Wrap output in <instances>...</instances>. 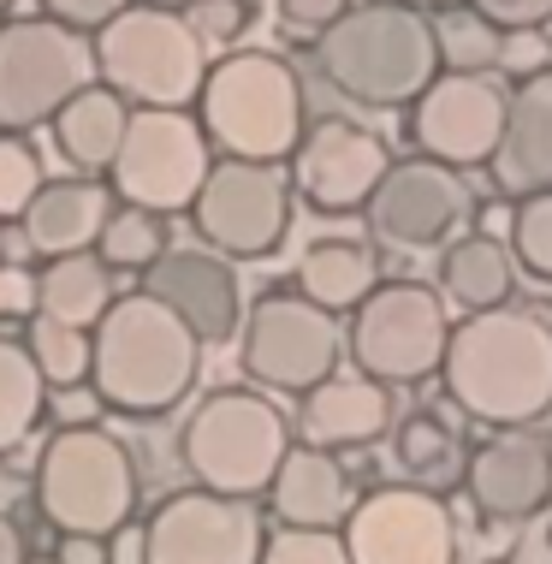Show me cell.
I'll list each match as a JSON object with an SVG mask.
<instances>
[{"label": "cell", "mask_w": 552, "mask_h": 564, "mask_svg": "<svg viewBox=\"0 0 552 564\" xmlns=\"http://www.w3.org/2000/svg\"><path fill=\"white\" fill-rule=\"evenodd\" d=\"M440 380L446 399L487 429H534L552 410V315L505 303L452 322Z\"/></svg>", "instance_id": "obj_1"}, {"label": "cell", "mask_w": 552, "mask_h": 564, "mask_svg": "<svg viewBox=\"0 0 552 564\" xmlns=\"http://www.w3.org/2000/svg\"><path fill=\"white\" fill-rule=\"evenodd\" d=\"M321 78L357 108H416L440 78L434 19L410 0H362L333 30L315 36Z\"/></svg>", "instance_id": "obj_2"}, {"label": "cell", "mask_w": 552, "mask_h": 564, "mask_svg": "<svg viewBox=\"0 0 552 564\" xmlns=\"http://www.w3.org/2000/svg\"><path fill=\"white\" fill-rule=\"evenodd\" d=\"M203 369V339L149 292L113 297V310L96 322V369L89 387L107 399V410L126 416H161L196 387Z\"/></svg>", "instance_id": "obj_3"}, {"label": "cell", "mask_w": 552, "mask_h": 564, "mask_svg": "<svg viewBox=\"0 0 552 564\" xmlns=\"http://www.w3.org/2000/svg\"><path fill=\"white\" fill-rule=\"evenodd\" d=\"M208 143L220 149V161H285L297 155L303 131V84L280 54L268 48H238L208 66V84L196 96Z\"/></svg>", "instance_id": "obj_4"}, {"label": "cell", "mask_w": 552, "mask_h": 564, "mask_svg": "<svg viewBox=\"0 0 552 564\" xmlns=\"http://www.w3.org/2000/svg\"><path fill=\"white\" fill-rule=\"evenodd\" d=\"M291 452V422L268 392L220 387L184 416L178 429V464L196 476V487L226 499H262Z\"/></svg>", "instance_id": "obj_5"}, {"label": "cell", "mask_w": 552, "mask_h": 564, "mask_svg": "<svg viewBox=\"0 0 552 564\" xmlns=\"http://www.w3.org/2000/svg\"><path fill=\"white\" fill-rule=\"evenodd\" d=\"M96 78L137 108H191L208 84V42L184 12L137 0L96 30Z\"/></svg>", "instance_id": "obj_6"}, {"label": "cell", "mask_w": 552, "mask_h": 564, "mask_svg": "<svg viewBox=\"0 0 552 564\" xmlns=\"http://www.w3.org/2000/svg\"><path fill=\"white\" fill-rule=\"evenodd\" d=\"M36 506L59 535H113L137 511V464L126 440L96 429H59L36 457Z\"/></svg>", "instance_id": "obj_7"}, {"label": "cell", "mask_w": 552, "mask_h": 564, "mask_svg": "<svg viewBox=\"0 0 552 564\" xmlns=\"http://www.w3.org/2000/svg\"><path fill=\"white\" fill-rule=\"evenodd\" d=\"M446 345H452L446 297L422 280H380L357 303L350 333H345L357 375L380 380V387H416V380L440 375Z\"/></svg>", "instance_id": "obj_8"}, {"label": "cell", "mask_w": 552, "mask_h": 564, "mask_svg": "<svg viewBox=\"0 0 552 564\" xmlns=\"http://www.w3.org/2000/svg\"><path fill=\"white\" fill-rule=\"evenodd\" d=\"M214 173V143L203 119L184 108H137L113 161V196L143 215H184Z\"/></svg>", "instance_id": "obj_9"}, {"label": "cell", "mask_w": 552, "mask_h": 564, "mask_svg": "<svg viewBox=\"0 0 552 564\" xmlns=\"http://www.w3.org/2000/svg\"><path fill=\"white\" fill-rule=\"evenodd\" d=\"M96 84V48L84 30L54 19H12L0 24V126H48L78 89Z\"/></svg>", "instance_id": "obj_10"}, {"label": "cell", "mask_w": 552, "mask_h": 564, "mask_svg": "<svg viewBox=\"0 0 552 564\" xmlns=\"http://www.w3.org/2000/svg\"><path fill=\"white\" fill-rule=\"evenodd\" d=\"M339 327L327 310H315L303 292H268L256 297V310L238 327V362L256 387L268 392H297L310 399L321 380L339 369Z\"/></svg>", "instance_id": "obj_11"}, {"label": "cell", "mask_w": 552, "mask_h": 564, "mask_svg": "<svg viewBox=\"0 0 552 564\" xmlns=\"http://www.w3.org/2000/svg\"><path fill=\"white\" fill-rule=\"evenodd\" d=\"M191 226L226 262H262L291 232V185L262 161H214L203 196L191 203Z\"/></svg>", "instance_id": "obj_12"}, {"label": "cell", "mask_w": 552, "mask_h": 564, "mask_svg": "<svg viewBox=\"0 0 552 564\" xmlns=\"http://www.w3.org/2000/svg\"><path fill=\"white\" fill-rule=\"evenodd\" d=\"M262 511L208 487L166 494L143 523V564H262Z\"/></svg>", "instance_id": "obj_13"}, {"label": "cell", "mask_w": 552, "mask_h": 564, "mask_svg": "<svg viewBox=\"0 0 552 564\" xmlns=\"http://www.w3.org/2000/svg\"><path fill=\"white\" fill-rule=\"evenodd\" d=\"M339 535L350 564H457V523L427 487H375Z\"/></svg>", "instance_id": "obj_14"}, {"label": "cell", "mask_w": 552, "mask_h": 564, "mask_svg": "<svg viewBox=\"0 0 552 564\" xmlns=\"http://www.w3.org/2000/svg\"><path fill=\"white\" fill-rule=\"evenodd\" d=\"M511 96L487 72H440L410 108V143L440 166H487L505 137Z\"/></svg>", "instance_id": "obj_15"}, {"label": "cell", "mask_w": 552, "mask_h": 564, "mask_svg": "<svg viewBox=\"0 0 552 564\" xmlns=\"http://www.w3.org/2000/svg\"><path fill=\"white\" fill-rule=\"evenodd\" d=\"M475 215V196L457 166H440L427 155H404L387 166L380 191L368 196V226L398 250H427L452 243V232Z\"/></svg>", "instance_id": "obj_16"}, {"label": "cell", "mask_w": 552, "mask_h": 564, "mask_svg": "<svg viewBox=\"0 0 552 564\" xmlns=\"http://www.w3.org/2000/svg\"><path fill=\"white\" fill-rule=\"evenodd\" d=\"M387 143H380L368 126H350V119H315L303 131L297 155H291V185L310 208L321 215H350V208H368V196L387 178Z\"/></svg>", "instance_id": "obj_17"}, {"label": "cell", "mask_w": 552, "mask_h": 564, "mask_svg": "<svg viewBox=\"0 0 552 564\" xmlns=\"http://www.w3.org/2000/svg\"><path fill=\"white\" fill-rule=\"evenodd\" d=\"M464 494L481 523H529L552 506V440L534 429H499L464 457Z\"/></svg>", "instance_id": "obj_18"}, {"label": "cell", "mask_w": 552, "mask_h": 564, "mask_svg": "<svg viewBox=\"0 0 552 564\" xmlns=\"http://www.w3.org/2000/svg\"><path fill=\"white\" fill-rule=\"evenodd\" d=\"M143 292L161 297L203 345H226L243 327V292L226 256L214 250H166L155 268L143 273Z\"/></svg>", "instance_id": "obj_19"}, {"label": "cell", "mask_w": 552, "mask_h": 564, "mask_svg": "<svg viewBox=\"0 0 552 564\" xmlns=\"http://www.w3.org/2000/svg\"><path fill=\"white\" fill-rule=\"evenodd\" d=\"M499 196H546L552 191V66L523 72V84L511 89V108H505V137L487 161Z\"/></svg>", "instance_id": "obj_20"}, {"label": "cell", "mask_w": 552, "mask_h": 564, "mask_svg": "<svg viewBox=\"0 0 552 564\" xmlns=\"http://www.w3.org/2000/svg\"><path fill=\"white\" fill-rule=\"evenodd\" d=\"M113 191L96 185V178L72 173V178H48V185L36 191V203L24 208V243L30 250H42L48 262L59 256H89L101 238V226L113 220Z\"/></svg>", "instance_id": "obj_21"}, {"label": "cell", "mask_w": 552, "mask_h": 564, "mask_svg": "<svg viewBox=\"0 0 552 564\" xmlns=\"http://www.w3.org/2000/svg\"><path fill=\"white\" fill-rule=\"evenodd\" d=\"M297 429H303V446H368L392 429V387L368 375H333L303 399L297 410Z\"/></svg>", "instance_id": "obj_22"}, {"label": "cell", "mask_w": 552, "mask_h": 564, "mask_svg": "<svg viewBox=\"0 0 552 564\" xmlns=\"http://www.w3.org/2000/svg\"><path fill=\"white\" fill-rule=\"evenodd\" d=\"M268 499L280 511V529H345L350 506H357L345 464L321 446H291Z\"/></svg>", "instance_id": "obj_23"}, {"label": "cell", "mask_w": 552, "mask_h": 564, "mask_svg": "<svg viewBox=\"0 0 552 564\" xmlns=\"http://www.w3.org/2000/svg\"><path fill=\"white\" fill-rule=\"evenodd\" d=\"M517 256L499 232H457L440 250V297L457 310L481 315V310H505L517 297Z\"/></svg>", "instance_id": "obj_24"}, {"label": "cell", "mask_w": 552, "mask_h": 564, "mask_svg": "<svg viewBox=\"0 0 552 564\" xmlns=\"http://www.w3.org/2000/svg\"><path fill=\"white\" fill-rule=\"evenodd\" d=\"M126 126H131V108H126V96H113L107 84L78 89V96L48 119L59 161H66L72 173H84V178L89 173H113L119 143H126Z\"/></svg>", "instance_id": "obj_25"}, {"label": "cell", "mask_w": 552, "mask_h": 564, "mask_svg": "<svg viewBox=\"0 0 552 564\" xmlns=\"http://www.w3.org/2000/svg\"><path fill=\"white\" fill-rule=\"evenodd\" d=\"M380 285V262L375 250L357 238H315L297 262V292L315 303V310H357V303Z\"/></svg>", "instance_id": "obj_26"}, {"label": "cell", "mask_w": 552, "mask_h": 564, "mask_svg": "<svg viewBox=\"0 0 552 564\" xmlns=\"http://www.w3.org/2000/svg\"><path fill=\"white\" fill-rule=\"evenodd\" d=\"M107 310H113V268H101V256H59L36 273V322L96 333Z\"/></svg>", "instance_id": "obj_27"}, {"label": "cell", "mask_w": 552, "mask_h": 564, "mask_svg": "<svg viewBox=\"0 0 552 564\" xmlns=\"http://www.w3.org/2000/svg\"><path fill=\"white\" fill-rule=\"evenodd\" d=\"M42 410H48V380H42L30 345L0 339V457L24 446Z\"/></svg>", "instance_id": "obj_28"}, {"label": "cell", "mask_w": 552, "mask_h": 564, "mask_svg": "<svg viewBox=\"0 0 552 564\" xmlns=\"http://www.w3.org/2000/svg\"><path fill=\"white\" fill-rule=\"evenodd\" d=\"M434 42H440V66L446 72H494L505 59V30L487 24L464 0L434 12Z\"/></svg>", "instance_id": "obj_29"}, {"label": "cell", "mask_w": 552, "mask_h": 564, "mask_svg": "<svg viewBox=\"0 0 552 564\" xmlns=\"http://www.w3.org/2000/svg\"><path fill=\"white\" fill-rule=\"evenodd\" d=\"M392 464L416 481L457 476V434L427 410H410L404 422H392Z\"/></svg>", "instance_id": "obj_30"}, {"label": "cell", "mask_w": 552, "mask_h": 564, "mask_svg": "<svg viewBox=\"0 0 552 564\" xmlns=\"http://www.w3.org/2000/svg\"><path fill=\"white\" fill-rule=\"evenodd\" d=\"M96 256L101 268H126V273H149L166 256V226L161 215H143V208H113V220L101 226L96 238Z\"/></svg>", "instance_id": "obj_31"}, {"label": "cell", "mask_w": 552, "mask_h": 564, "mask_svg": "<svg viewBox=\"0 0 552 564\" xmlns=\"http://www.w3.org/2000/svg\"><path fill=\"white\" fill-rule=\"evenodd\" d=\"M30 357H36V369L54 392L84 387L89 369H96V333L59 327V322H30Z\"/></svg>", "instance_id": "obj_32"}, {"label": "cell", "mask_w": 552, "mask_h": 564, "mask_svg": "<svg viewBox=\"0 0 552 564\" xmlns=\"http://www.w3.org/2000/svg\"><path fill=\"white\" fill-rule=\"evenodd\" d=\"M42 178V155L36 143H24L19 131H0V220H24V208L36 203Z\"/></svg>", "instance_id": "obj_33"}, {"label": "cell", "mask_w": 552, "mask_h": 564, "mask_svg": "<svg viewBox=\"0 0 552 564\" xmlns=\"http://www.w3.org/2000/svg\"><path fill=\"white\" fill-rule=\"evenodd\" d=\"M511 256L523 273L552 285V191L511 208Z\"/></svg>", "instance_id": "obj_34"}, {"label": "cell", "mask_w": 552, "mask_h": 564, "mask_svg": "<svg viewBox=\"0 0 552 564\" xmlns=\"http://www.w3.org/2000/svg\"><path fill=\"white\" fill-rule=\"evenodd\" d=\"M262 564H350L339 529H273Z\"/></svg>", "instance_id": "obj_35"}, {"label": "cell", "mask_w": 552, "mask_h": 564, "mask_svg": "<svg viewBox=\"0 0 552 564\" xmlns=\"http://www.w3.org/2000/svg\"><path fill=\"white\" fill-rule=\"evenodd\" d=\"M184 19L196 24L203 42H238L243 30H250V0H196Z\"/></svg>", "instance_id": "obj_36"}, {"label": "cell", "mask_w": 552, "mask_h": 564, "mask_svg": "<svg viewBox=\"0 0 552 564\" xmlns=\"http://www.w3.org/2000/svg\"><path fill=\"white\" fill-rule=\"evenodd\" d=\"M487 24H499L505 36H523V30H541L552 19V0H464Z\"/></svg>", "instance_id": "obj_37"}, {"label": "cell", "mask_w": 552, "mask_h": 564, "mask_svg": "<svg viewBox=\"0 0 552 564\" xmlns=\"http://www.w3.org/2000/svg\"><path fill=\"white\" fill-rule=\"evenodd\" d=\"M126 7L131 0H42V12H48L54 24H66V30H101V24H113Z\"/></svg>", "instance_id": "obj_38"}, {"label": "cell", "mask_w": 552, "mask_h": 564, "mask_svg": "<svg viewBox=\"0 0 552 564\" xmlns=\"http://www.w3.org/2000/svg\"><path fill=\"white\" fill-rule=\"evenodd\" d=\"M350 12V0H280V19L297 30V36H321Z\"/></svg>", "instance_id": "obj_39"}, {"label": "cell", "mask_w": 552, "mask_h": 564, "mask_svg": "<svg viewBox=\"0 0 552 564\" xmlns=\"http://www.w3.org/2000/svg\"><path fill=\"white\" fill-rule=\"evenodd\" d=\"M0 322H36V273L0 268Z\"/></svg>", "instance_id": "obj_40"}, {"label": "cell", "mask_w": 552, "mask_h": 564, "mask_svg": "<svg viewBox=\"0 0 552 564\" xmlns=\"http://www.w3.org/2000/svg\"><path fill=\"white\" fill-rule=\"evenodd\" d=\"M101 410H107V399H101L96 387H89V380H84V387H59V392H54V416H59V429H96Z\"/></svg>", "instance_id": "obj_41"}, {"label": "cell", "mask_w": 552, "mask_h": 564, "mask_svg": "<svg viewBox=\"0 0 552 564\" xmlns=\"http://www.w3.org/2000/svg\"><path fill=\"white\" fill-rule=\"evenodd\" d=\"M511 564H552V506H546L541 517H529V523H523Z\"/></svg>", "instance_id": "obj_42"}, {"label": "cell", "mask_w": 552, "mask_h": 564, "mask_svg": "<svg viewBox=\"0 0 552 564\" xmlns=\"http://www.w3.org/2000/svg\"><path fill=\"white\" fill-rule=\"evenodd\" d=\"M54 558L59 564H107V546H101V535H59Z\"/></svg>", "instance_id": "obj_43"}, {"label": "cell", "mask_w": 552, "mask_h": 564, "mask_svg": "<svg viewBox=\"0 0 552 564\" xmlns=\"http://www.w3.org/2000/svg\"><path fill=\"white\" fill-rule=\"evenodd\" d=\"M0 564H24V535L7 511H0Z\"/></svg>", "instance_id": "obj_44"}, {"label": "cell", "mask_w": 552, "mask_h": 564, "mask_svg": "<svg viewBox=\"0 0 552 564\" xmlns=\"http://www.w3.org/2000/svg\"><path fill=\"white\" fill-rule=\"evenodd\" d=\"M143 7H166V12H191L196 0H143Z\"/></svg>", "instance_id": "obj_45"}, {"label": "cell", "mask_w": 552, "mask_h": 564, "mask_svg": "<svg viewBox=\"0 0 552 564\" xmlns=\"http://www.w3.org/2000/svg\"><path fill=\"white\" fill-rule=\"evenodd\" d=\"M534 36H541V48H546V54H552V19H546V24H541V30H534Z\"/></svg>", "instance_id": "obj_46"}, {"label": "cell", "mask_w": 552, "mask_h": 564, "mask_svg": "<svg viewBox=\"0 0 552 564\" xmlns=\"http://www.w3.org/2000/svg\"><path fill=\"white\" fill-rule=\"evenodd\" d=\"M24 564H59V558H24Z\"/></svg>", "instance_id": "obj_47"}, {"label": "cell", "mask_w": 552, "mask_h": 564, "mask_svg": "<svg viewBox=\"0 0 552 564\" xmlns=\"http://www.w3.org/2000/svg\"><path fill=\"white\" fill-rule=\"evenodd\" d=\"M410 7H422V0H410Z\"/></svg>", "instance_id": "obj_48"}]
</instances>
